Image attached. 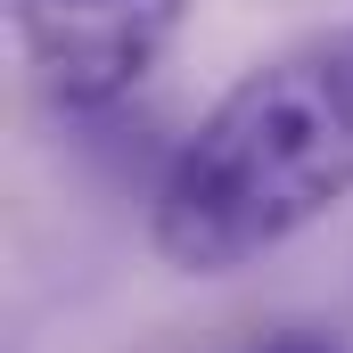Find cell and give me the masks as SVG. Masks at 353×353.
I'll return each mask as SVG.
<instances>
[{
    "label": "cell",
    "instance_id": "obj_1",
    "mask_svg": "<svg viewBox=\"0 0 353 353\" xmlns=\"http://www.w3.org/2000/svg\"><path fill=\"white\" fill-rule=\"evenodd\" d=\"M353 197V33L263 58L173 148L148 239L181 279H230Z\"/></svg>",
    "mask_w": 353,
    "mask_h": 353
},
{
    "label": "cell",
    "instance_id": "obj_2",
    "mask_svg": "<svg viewBox=\"0 0 353 353\" xmlns=\"http://www.w3.org/2000/svg\"><path fill=\"white\" fill-rule=\"evenodd\" d=\"M189 0H8V33L66 115H107L173 58Z\"/></svg>",
    "mask_w": 353,
    "mask_h": 353
},
{
    "label": "cell",
    "instance_id": "obj_3",
    "mask_svg": "<svg viewBox=\"0 0 353 353\" xmlns=\"http://www.w3.org/2000/svg\"><path fill=\"white\" fill-rule=\"evenodd\" d=\"M255 353H337V345H321V337H271V345H255Z\"/></svg>",
    "mask_w": 353,
    "mask_h": 353
}]
</instances>
